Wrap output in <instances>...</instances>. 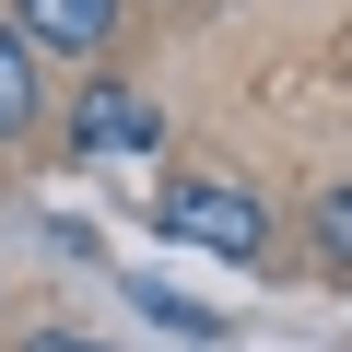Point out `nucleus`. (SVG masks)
<instances>
[{"label": "nucleus", "instance_id": "obj_2", "mask_svg": "<svg viewBox=\"0 0 352 352\" xmlns=\"http://www.w3.org/2000/svg\"><path fill=\"white\" fill-rule=\"evenodd\" d=\"M12 36L24 47H106L118 36V0H12Z\"/></svg>", "mask_w": 352, "mask_h": 352}, {"label": "nucleus", "instance_id": "obj_4", "mask_svg": "<svg viewBox=\"0 0 352 352\" xmlns=\"http://www.w3.org/2000/svg\"><path fill=\"white\" fill-rule=\"evenodd\" d=\"M36 129V47L0 24V141H24Z\"/></svg>", "mask_w": 352, "mask_h": 352}, {"label": "nucleus", "instance_id": "obj_3", "mask_svg": "<svg viewBox=\"0 0 352 352\" xmlns=\"http://www.w3.org/2000/svg\"><path fill=\"white\" fill-rule=\"evenodd\" d=\"M71 129H82V153H153V106H141V94H118V82H106V94H82V118H71Z\"/></svg>", "mask_w": 352, "mask_h": 352}, {"label": "nucleus", "instance_id": "obj_7", "mask_svg": "<svg viewBox=\"0 0 352 352\" xmlns=\"http://www.w3.org/2000/svg\"><path fill=\"white\" fill-rule=\"evenodd\" d=\"M24 352H94V340H71V329H36V340H24Z\"/></svg>", "mask_w": 352, "mask_h": 352}, {"label": "nucleus", "instance_id": "obj_6", "mask_svg": "<svg viewBox=\"0 0 352 352\" xmlns=\"http://www.w3.org/2000/svg\"><path fill=\"white\" fill-rule=\"evenodd\" d=\"M317 247L352 270V188H329V200H317Z\"/></svg>", "mask_w": 352, "mask_h": 352}, {"label": "nucleus", "instance_id": "obj_5", "mask_svg": "<svg viewBox=\"0 0 352 352\" xmlns=\"http://www.w3.org/2000/svg\"><path fill=\"white\" fill-rule=\"evenodd\" d=\"M129 294H141V317H164V329H188V340H212V317H200L188 294H164V282H129Z\"/></svg>", "mask_w": 352, "mask_h": 352}, {"label": "nucleus", "instance_id": "obj_1", "mask_svg": "<svg viewBox=\"0 0 352 352\" xmlns=\"http://www.w3.org/2000/svg\"><path fill=\"white\" fill-rule=\"evenodd\" d=\"M164 235H188V247H212V258H258V247H270V212H258L247 188H212V176H200V188L164 200Z\"/></svg>", "mask_w": 352, "mask_h": 352}]
</instances>
